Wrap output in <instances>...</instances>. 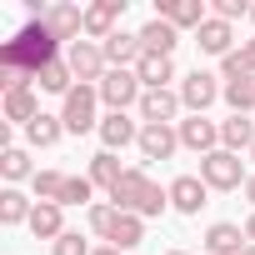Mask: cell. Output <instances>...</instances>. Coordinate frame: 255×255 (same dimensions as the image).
Masks as SVG:
<instances>
[{
	"label": "cell",
	"instance_id": "6da1fadb",
	"mask_svg": "<svg viewBox=\"0 0 255 255\" xmlns=\"http://www.w3.org/2000/svg\"><path fill=\"white\" fill-rule=\"evenodd\" d=\"M65 55V45L45 30V20H30L15 40H5L0 45V65H10V70H25V75H40L50 60H60Z\"/></svg>",
	"mask_w": 255,
	"mask_h": 255
},
{
	"label": "cell",
	"instance_id": "7a4b0ae2",
	"mask_svg": "<svg viewBox=\"0 0 255 255\" xmlns=\"http://www.w3.org/2000/svg\"><path fill=\"white\" fill-rule=\"evenodd\" d=\"M110 200H115V210H130V215H140V220H150V215H165L170 210V190H160L140 165H130L120 175V185L110 190Z\"/></svg>",
	"mask_w": 255,
	"mask_h": 255
},
{
	"label": "cell",
	"instance_id": "3957f363",
	"mask_svg": "<svg viewBox=\"0 0 255 255\" xmlns=\"http://www.w3.org/2000/svg\"><path fill=\"white\" fill-rule=\"evenodd\" d=\"M60 120H65V130L70 135H85V130H100V90L95 85H75L60 105Z\"/></svg>",
	"mask_w": 255,
	"mask_h": 255
},
{
	"label": "cell",
	"instance_id": "277c9868",
	"mask_svg": "<svg viewBox=\"0 0 255 255\" xmlns=\"http://www.w3.org/2000/svg\"><path fill=\"white\" fill-rule=\"evenodd\" d=\"M200 180L210 185V190H245V165H240V155H230V150H210V155H200Z\"/></svg>",
	"mask_w": 255,
	"mask_h": 255
},
{
	"label": "cell",
	"instance_id": "5b68a950",
	"mask_svg": "<svg viewBox=\"0 0 255 255\" xmlns=\"http://www.w3.org/2000/svg\"><path fill=\"white\" fill-rule=\"evenodd\" d=\"M95 90H100V105H105V110H130V105H140V95H145V85H140L135 70H105V80H100Z\"/></svg>",
	"mask_w": 255,
	"mask_h": 255
},
{
	"label": "cell",
	"instance_id": "8992f818",
	"mask_svg": "<svg viewBox=\"0 0 255 255\" xmlns=\"http://www.w3.org/2000/svg\"><path fill=\"white\" fill-rule=\"evenodd\" d=\"M65 65H70V75H75L80 85H100L105 70H110V60H105V50H100L95 40H75V45H65Z\"/></svg>",
	"mask_w": 255,
	"mask_h": 255
},
{
	"label": "cell",
	"instance_id": "52a82bcc",
	"mask_svg": "<svg viewBox=\"0 0 255 255\" xmlns=\"http://www.w3.org/2000/svg\"><path fill=\"white\" fill-rule=\"evenodd\" d=\"M220 95H225L220 75H210V70H200V65H195V70H190V75L180 80V105H185L190 115H205V110H210V105H215Z\"/></svg>",
	"mask_w": 255,
	"mask_h": 255
},
{
	"label": "cell",
	"instance_id": "ba28073f",
	"mask_svg": "<svg viewBox=\"0 0 255 255\" xmlns=\"http://www.w3.org/2000/svg\"><path fill=\"white\" fill-rule=\"evenodd\" d=\"M175 135H180V150H195V155L220 150V125L205 120V115H185V120H175Z\"/></svg>",
	"mask_w": 255,
	"mask_h": 255
},
{
	"label": "cell",
	"instance_id": "9c48e42d",
	"mask_svg": "<svg viewBox=\"0 0 255 255\" xmlns=\"http://www.w3.org/2000/svg\"><path fill=\"white\" fill-rule=\"evenodd\" d=\"M120 15H125V0H95V5H85V40L105 45L120 30Z\"/></svg>",
	"mask_w": 255,
	"mask_h": 255
},
{
	"label": "cell",
	"instance_id": "30bf717a",
	"mask_svg": "<svg viewBox=\"0 0 255 255\" xmlns=\"http://www.w3.org/2000/svg\"><path fill=\"white\" fill-rule=\"evenodd\" d=\"M100 145H105V150L140 145V120H130V110H105V120H100Z\"/></svg>",
	"mask_w": 255,
	"mask_h": 255
},
{
	"label": "cell",
	"instance_id": "8fae6325",
	"mask_svg": "<svg viewBox=\"0 0 255 255\" xmlns=\"http://www.w3.org/2000/svg\"><path fill=\"white\" fill-rule=\"evenodd\" d=\"M45 30H50L60 45H75V40L85 35V10H80V5H70V0H60V5H50V10H45Z\"/></svg>",
	"mask_w": 255,
	"mask_h": 255
},
{
	"label": "cell",
	"instance_id": "7c38bea8",
	"mask_svg": "<svg viewBox=\"0 0 255 255\" xmlns=\"http://www.w3.org/2000/svg\"><path fill=\"white\" fill-rule=\"evenodd\" d=\"M180 110H185V105H180V90H145L140 105H135L140 125H170Z\"/></svg>",
	"mask_w": 255,
	"mask_h": 255
},
{
	"label": "cell",
	"instance_id": "4fadbf2b",
	"mask_svg": "<svg viewBox=\"0 0 255 255\" xmlns=\"http://www.w3.org/2000/svg\"><path fill=\"white\" fill-rule=\"evenodd\" d=\"M155 15H160V20H170L175 30H200V25L210 20L205 0H155Z\"/></svg>",
	"mask_w": 255,
	"mask_h": 255
},
{
	"label": "cell",
	"instance_id": "5bb4252c",
	"mask_svg": "<svg viewBox=\"0 0 255 255\" xmlns=\"http://www.w3.org/2000/svg\"><path fill=\"white\" fill-rule=\"evenodd\" d=\"M165 190H170V210H180V215H200V205H210V200H205L210 185H205L200 175H175Z\"/></svg>",
	"mask_w": 255,
	"mask_h": 255
},
{
	"label": "cell",
	"instance_id": "9a60e30c",
	"mask_svg": "<svg viewBox=\"0 0 255 255\" xmlns=\"http://www.w3.org/2000/svg\"><path fill=\"white\" fill-rule=\"evenodd\" d=\"M105 60H110V70H135L140 65V55H145V45H140V30H115L105 45Z\"/></svg>",
	"mask_w": 255,
	"mask_h": 255
},
{
	"label": "cell",
	"instance_id": "2e32d148",
	"mask_svg": "<svg viewBox=\"0 0 255 255\" xmlns=\"http://www.w3.org/2000/svg\"><path fill=\"white\" fill-rule=\"evenodd\" d=\"M245 250H250L245 225H235V220H215V225L205 230V255H245Z\"/></svg>",
	"mask_w": 255,
	"mask_h": 255
},
{
	"label": "cell",
	"instance_id": "e0dca14e",
	"mask_svg": "<svg viewBox=\"0 0 255 255\" xmlns=\"http://www.w3.org/2000/svg\"><path fill=\"white\" fill-rule=\"evenodd\" d=\"M140 45H145V55H170V60H175V45H180V30H175L170 20L150 15V20L140 25Z\"/></svg>",
	"mask_w": 255,
	"mask_h": 255
},
{
	"label": "cell",
	"instance_id": "ac0fdd59",
	"mask_svg": "<svg viewBox=\"0 0 255 255\" xmlns=\"http://www.w3.org/2000/svg\"><path fill=\"white\" fill-rule=\"evenodd\" d=\"M195 45H200L205 55L225 60V55L235 50V25H230V20H215V15H210V20H205V25L195 30Z\"/></svg>",
	"mask_w": 255,
	"mask_h": 255
},
{
	"label": "cell",
	"instance_id": "d6986e66",
	"mask_svg": "<svg viewBox=\"0 0 255 255\" xmlns=\"http://www.w3.org/2000/svg\"><path fill=\"white\" fill-rule=\"evenodd\" d=\"M30 235L55 245V240L65 235V205H55V200H35V210H30Z\"/></svg>",
	"mask_w": 255,
	"mask_h": 255
},
{
	"label": "cell",
	"instance_id": "ffe728a7",
	"mask_svg": "<svg viewBox=\"0 0 255 255\" xmlns=\"http://www.w3.org/2000/svg\"><path fill=\"white\" fill-rule=\"evenodd\" d=\"M175 150H180L175 125H140V155L145 160H170Z\"/></svg>",
	"mask_w": 255,
	"mask_h": 255
},
{
	"label": "cell",
	"instance_id": "44dd1931",
	"mask_svg": "<svg viewBox=\"0 0 255 255\" xmlns=\"http://www.w3.org/2000/svg\"><path fill=\"white\" fill-rule=\"evenodd\" d=\"M60 135H65V120H60V115H50V110H40V115L25 125V145H35V150L60 145Z\"/></svg>",
	"mask_w": 255,
	"mask_h": 255
},
{
	"label": "cell",
	"instance_id": "7402d4cb",
	"mask_svg": "<svg viewBox=\"0 0 255 255\" xmlns=\"http://www.w3.org/2000/svg\"><path fill=\"white\" fill-rule=\"evenodd\" d=\"M250 145H255V120H250V115H230V120H220V150L240 155V150H250Z\"/></svg>",
	"mask_w": 255,
	"mask_h": 255
},
{
	"label": "cell",
	"instance_id": "603a6c76",
	"mask_svg": "<svg viewBox=\"0 0 255 255\" xmlns=\"http://www.w3.org/2000/svg\"><path fill=\"white\" fill-rule=\"evenodd\" d=\"M135 75H140L145 90H170V80H175V60H170V55H140Z\"/></svg>",
	"mask_w": 255,
	"mask_h": 255
},
{
	"label": "cell",
	"instance_id": "cb8c5ba5",
	"mask_svg": "<svg viewBox=\"0 0 255 255\" xmlns=\"http://www.w3.org/2000/svg\"><path fill=\"white\" fill-rule=\"evenodd\" d=\"M140 240H145V220L130 215V210H120L115 225H110V235H105V245H115V250H135Z\"/></svg>",
	"mask_w": 255,
	"mask_h": 255
},
{
	"label": "cell",
	"instance_id": "d4e9b609",
	"mask_svg": "<svg viewBox=\"0 0 255 255\" xmlns=\"http://www.w3.org/2000/svg\"><path fill=\"white\" fill-rule=\"evenodd\" d=\"M30 210H35V200L20 195L15 185L0 190V225H30Z\"/></svg>",
	"mask_w": 255,
	"mask_h": 255
},
{
	"label": "cell",
	"instance_id": "484cf974",
	"mask_svg": "<svg viewBox=\"0 0 255 255\" xmlns=\"http://www.w3.org/2000/svg\"><path fill=\"white\" fill-rule=\"evenodd\" d=\"M120 175H125V170H120L115 150H100V155H90V185H95V190H105V195H110V190L120 185Z\"/></svg>",
	"mask_w": 255,
	"mask_h": 255
},
{
	"label": "cell",
	"instance_id": "4316f807",
	"mask_svg": "<svg viewBox=\"0 0 255 255\" xmlns=\"http://www.w3.org/2000/svg\"><path fill=\"white\" fill-rule=\"evenodd\" d=\"M0 175H5L10 185H15V180H35L30 150H20V145H5V150H0Z\"/></svg>",
	"mask_w": 255,
	"mask_h": 255
},
{
	"label": "cell",
	"instance_id": "83f0119b",
	"mask_svg": "<svg viewBox=\"0 0 255 255\" xmlns=\"http://www.w3.org/2000/svg\"><path fill=\"white\" fill-rule=\"evenodd\" d=\"M35 85H40V90H50V95H70V90H75V75H70L65 55H60V60H50V65L35 75Z\"/></svg>",
	"mask_w": 255,
	"mask_h": 255
},
{
	"label": "cell",
	"instance_id": "f1b7e54d",
	"mask_svg": "<svg viewBox=\"0 0 255 255\" xmlns=\"http://www.w3.org/2000/svg\"><path fill=\"white\" fill-rule=\"evenodd\" d=\"M40 115V95L35 90H15V95H5V120L10 125H30Z\"/></svg>",
	"mask_w": 255,
	"mask_h": 255
},
{
	"label": "cell",
	"instance_id": "f546056e",
	"mask_svg": "<svg viewBox=\"0 0 255 255\" xmlns=\"http://www.w3.org/2000/svg\"><path fill=\"white\" fill-rule=\"evenodd\" d=\"M220 100L230 105V115H250V110H255V75H245V80H230Z\"/></svg>",
	"mask_w": 255,
	"mask_h": 255
},
{
	"label": "cell",
	"instance_id": "4dcf8cb0",
	"mask_svg": "<svg viewBox=\"0 0 255 255\" xmlns=\"http://www.w3.org/2000/svg\"><path fill=\"white\" fill-rule=\"evenodd\" d=\"M65 180H70L65 170H35V180H30V185H35V200H55V205H60Z\"/></svg>",
	"mask_w": 255,
	"mask_h": 255
},
{
	"label": "cell",
	"instance_id": "1f68e13d",
	"mask_svg": "<svg viewBox=\"0 0 255 255\" xmlns=\"http://www.w3.org/2000/svg\"><path fill=\"white\" fill-rule=\"evenodd\" d=\"M115 215H120V210H115V200H95V205H90V230L105 240V235H110V225H115Z\"/></svg>",
	"mask_w": 255,
	"mask_h": 255
},
{
	"label": "cell",
	"instance_id": "d6a6232c",
	"mask_svg": "<svg viewBox=\"0 0 255 255\" xmlns=\"http://www.w3.org/2000/svg\"><path fill=\"white\" fill-rule=\"evenodd\" d=\"M90 195H95L90 175H70V180H65V195H60V205H85Z\"/></svg>",
	"mask_w": 255,
	"mask_h": 255
},
{
	"label": "cell",
	"instance_id": "836d02e7",
	"mask_svg": "<svg viewBox=\"0 0 255 255\" xmlns=\"http://www.w3.org/2000/svg\"><path fill=\"white\" fill-rule=\"evenodd\" d=\"M50 255H95V250L85 245V235H80V230H65V235L50 245Z\"/></svg>",
	"mask_w": 255,
	"mask_h": 255
},
{
	"label": "cell",
	"instance_id": "e575fe53",
	"mask_svg": "<svg viewBox=\"0 0 255 255\" xmlns=\"http://www.w3.org/2000/svg\"><path fill=\"white\" fill-rule=\"evenodd\" d=\"M245 75H250V65H245V55H240V50H230V55L220 60V80L230 85V80H245Z\"/></svg>",
	"mask_w": 255,
	"mask_h": 255
},
{
	"label": "cell",
	"instance_id": "d590c367",
	"mask_svg": "<svg viewBox=\"0 0 255 255\" xmlns=\"http://www.w3.org/2000/svg\"><path fill=\"white\" fill-rule=\"evenodd\" d=\"M210 15H215V20H230V25H235L240 15H250V5H245V0H215V5H210Z\"/></svg>",
	"mask_w": 255,
	"mask_h": 255
},
{
	"label": "cell",
	"instance_id": "8d00e7d4",
	"mask_svg": "<svg viewBox=\"0 0 255 255\" xmlns=\"http://www.w3.org/2000/svg\"><path fill=\"white\" fill-rule=\"evenodd\" d=\"M240 55H245V65H250V75H255V35H250V40H240Z\"/></svg>",
	"mask_w": 255,
	"mask_h": 255
},
{
	"label": "cell",
	"instance_id": "74e56055",
	"mask_svg": "<svg viewBox=\"0 0 255 255\" xmlns=\"http://www.w3.org/2000/svg\"><path fill=\"white\" fill-rule=\"evenodd\" d=\"M245 240H250V245H255V210H250V215H245Z\"/></svg>",
	"mask_w": 255,
	"mask_h": 255
},
{
	"label": "cell",
	"instance_id": "f35d334b",
	"mask_svg": "<svg viewBox=\"0 0 255 255\" xmlns=\"http://www.w3.org/2000/svg\"><path fill=\"white\" fill-rule=\"evenodd\" d=\"M245 200L255 205V170H250V180H245Z\"/></svg>",
	"mask_w": 255,
	"mask_h": 255
},
{
	"label": "cell",
	"instance_id": "ab89813d",
	"mask_svg": "<svg viewBox=\"0 0 255 255\" xmlns=\"http://www.w3.org/2000/svg\"><path fill=\"white\" fill-rule=\"evenodd\" d=\"M95 255H125V250H115V245H100V250H95Z\"/></svg>",
	"mask_w": 255,
	"mask_h": 255
},
{
	"label": "cell",
	"instance_id": "60d3db41",
	"mask_svg": "<svg viewBox=\"0 0 255 255\" xmlns=\"http://www.w3.org/2000/svg\"><path fill=\"white\" fill-rule=\"evenodd\" d=\"M165 255H185V250H165Z\"/></svg>",
	"mask_w": 255,
	"mask_h": 255
},
{
	"label": "cell",
	"instance_id": "b9f144b4",
	"mask_svg": "<svg viewBox=\"0 0 255 255\" xmlns=\"http://www.w3.org/2000/svg\"><path fill=\"white\" fill-rule=\"evenodd\" d=\"M250 20H255V5H250Z\"/></svg>",
	"mask_w": 255,
	"mask_h": 255
},
{
	"label": "cell",
	"instance_id": "7bdbcfd3",
	"mask_svg": "<svg viewBox=\"0 0 255 255\" xmlns=\"http://www.w3.org/2000/svg\"><path fill=\"white\" fill-rule=\"evenodd\" d=\"M250 160H255V145H250Z\"/></svg>",
	"mask_w": 255,
	"mask_h": 255
},
{
	"label": "cell",
	"instance_id": "ee69618b",
	"mask_svg": "<svg viewBox=\"0 0 255 255\" xmlns=\"http://www.w3.org/2000/svg\"><path fill=\"white\" fill-rule=\"evenodd\" d=\"M245 255H255V245H250V250H245Z\"/></svg>",
	"mask_w": 255,
	"mask_h": 255
}]
</instances>
